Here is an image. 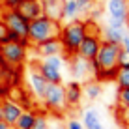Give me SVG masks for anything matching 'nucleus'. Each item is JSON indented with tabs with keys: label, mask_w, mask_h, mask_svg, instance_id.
Instances as JSON below:
<instances>
[{
	"label": "nucleus",
	"mask_w": 129,
	"mask_h": 129,
	"mask_svg": "<svg viewBox=\"0 0 129 129\" xmlns=\"http://www.w3.org/2000/svg\"><path fill=\"white\" fill-rule=\"evenodd\" d=\"M105 10L110 21H118V23L125 24L129 13V0H107Z\"/></svg>",
	"instance_id": "8"
},
{
	"label": "nucleus",
	"mask_w": 129,
	"mask_h": 129,
	"mask_svg": "<svg viewBox=\"0 0 129 129\" xmlns=\"http://www.w3.org/2000/svg\"><path fill=\"white\" fill-rule=\"evenodd\" d=\"M114 82L118 84V88H129V68H120Z\"/></svg>",
	"instance_id": "23"
},
{
	"label": "nucleus",
	"mask_w": 129,
	"mask_h": 129,
	"mask_svg": "<svg viewBox=\"0 0 129 129\" xmlns=\"http://www.w3.org/2000/svg\"><path fill=\"white\" fill-rule=\"evenodd\" d=\"M43 107L52 114H62L68 109L66 103V86L64 84H47V90L41 97Z\"/></svg>",
	"instance_id": "4"
},
{
	"label": "nucleus",
	"mask_w": 129,
	"mask_h": 129,
	"mask_svg": "<svg viewBox=\"0 0 129 129\" xmlns=\"http://www.w3.org/2000/svg\"><path fill=\"white\" fill-rule=\"evenodd\" d=\"M0 129H13V127L10 125V123H6L4 120H0Z\"/></svg>",
	"instance_id": "30"
},
{
	"label": "nucleus",
	"mask_w": 129,
	"mask_h": 129,
	"mask_svg": "<svg viewBox=\"0 0 129 129\" xmlns=\"http://www.w3.org/2000/svg\"><path fill=\"white\" fill-rule=\"evenodd\" d=\"M125 34H127V28H118V26H110V24L103 26V41L118 43L120 45Z\"/></svg>",
	"instance_id": "17"
},
{
	"label": "nucleus",
	"mask_w": 129,
	"mask_h": 129,
	"mask_svg": "<svg viewBox=\"0 0 129 129\" xmlns=\"http://www.w3.org/2000/svg\"><path fill=\"white\" fill-rule=\"evenodd\" d=\"M116 105L120 110L129 109V88H118L116 94Z\"/></svg>",
	"instance_id": "21"
},
{
	"label": "nucleus",
	"mask_w": 129,
	"mask_h": 129,
	"mask_svg": "<svg viewBox=\"0 0 129 129\" xmlns=\"http://www.w3.org/2000/svg\"><path fill=\"white\" fill-rule=\"evenodd\" d=\"M8 32H10V30H8V26L0 21V45L8 43Z\"/></svg>",
	"instance_id": "26"
},
{
	"label": "nucleus",
	"mask_w": 129,
	"mask_h": 129,
	"mask_svg": "<svg viewBox=\"0 0 129 129\" xmlns=\"http://www.w3.org/2000/svg\"><path fill=\"white\" fill-rule=\"evenodd\" d=\"M120 47H122V51L125 52V54H129V32L123 36V39H122V43H120Z\"/></svg>",
	"instance_id": "29"
},
{
	"label": "nucleus",
	"mask_w": 129,
	"mask_h": 129,
	"mask_svg": "<svg viewBox=\"0 0 129 129\" xmlns=\"http://www.w3.org/2000/svg\"><path fill=\"white\" fill-rule=\"evenodd\" d=\"M120 122L123 123L127 129H129V109H125V110H120Z\"/></svg>",
	"instance_id": "28"
},
{
	"label": "nucleus",
	"mask_w": 129,
	"mask_h": 129,
	"mask_svg": "<svg viewBox=\"0 0 129 129\" xmlns=\"http://www.w3.org/2000/svg\"><path fill=\"white\" fill-rule=\"evenodd\" d=\"M2 114H4V122L6 123H10V125L13 127L15 125V122L19 120V116H21V112H23V107H21L17 101H13V99H4L2 103Z\"/></svg>",
	"instance_id": "13"
},
{
	"label": "nucleus",
	"mask_w": 129,
	"mask_h": 129,
	"mask_svg": "<svg viewBox=\"0 0 129 129\" xmlns=\"http://www.w3.org/2000/svg\"><path fill=\"white\" fill-rule=\"evenodd\" d=\"M94 2H97V0H77V4H79V10H81V13H86L88 10H90V6Z\"/></svg>",
	"instance_id": "25"
},
{
	"label": "nucleus",
	"mask_w": 129,
	"mask_h": 129,
	"mask_svg": "<svg viewBox=\"0 0 129 129\" xmlns=\"http://www.w3.org/2000/svg\"><path fill=\"white\" fill-rule=\"evenodd\" d=\"M47 81L43 79V75L38 71V68H30L28 71V88H30V92L38 97V99H41L43 94H45V90H47Z\"/></svg>",
	"instance_id": "11"
},
{
	"label": "nucleus",
	"mask_w": 129,
	"mask_h": 129,
	"mask_svg": "<svg viewBox=\"0 0 129 129\" xmlns=\"http://www.w3.org/2000/svg\"><path fill=\"white\" fill-rule=\"evenodd\" d=\"M32 49L36 51V54L41 56V58L64 54V49H62V43H60L58 38H52V39H47V41L38 43V45H32Z\"/></svg>",
	"instance_id": "9"
},
{
	"label": "nucleus",
	"mask_w": 129,
	"mask_h": 129,
	"mask_svg": "<svg viewBox=\"0 0 129 129\" xmlns=\"http://www.w3.org/2000/svg\"><path fill=\"white\" fill-rule=\"evenodd\" d=\"M64 58H66V56H64ZM66 62H68L69 73H71V77H75V81H79V79H86L88 75H90V62H88V60H82V58H79V56L75 54V56L66 58Z\"/></svg>",
	"instance_id": "10"
},
{
	"label": "nucleus",
	"mask_w": 129,
	"mask_h": 129,
	"mask_svg": "<svg viewBox=\"0 0 129 129\" xmlns=\"http://www.w3.org/2000/svg\"><path fill=\"white\" fill-rule=\"evenodd\" d=\"M28 21H34L38 17L43 15V8H41V0H23L21 6L17 8Z\"/></svg>",
	"instance_id": "14"
},
{
	"label": "nucleus",
	"mask_w": 129,
	"mask_h": 129,
	"mask_svg": "<svg viewBox=\"0 0 129 129\" xmlns=\"http://www.w3.org/2000/svg\"><path fill=\"white\" fill-rule=\"evenodd\" d=\"M82 125L84 129H105V125L101 123V118H99V112L95 109H86L82 112Z\"/></svg>",
	"instance_id": "16"
},
{
	"label": "nucleus",
	"mask_w": 129,
	"mask_h": 129,
	"mask_svg": "<svg viewBox=\"0 0 129 129\" xmlns=\"http://www.w3.org/2000/svg\"><path fill=\"white\" fill-rule=\"evenodd\" d=\"M34 120H36V112L34 110H23L19 120H17L15 125H13V129H32Z\"/></svg>",
	"instance_id": "20"
},
{
	"label": "nucleus",
	"mask_w": 129,
	"mask_h": 129,
	"mask_svg": "<svg viewBox=\"0 0 129 129\" xmlns=\"http://www.w3.org/2000/svg\"><path fill=\"white\" fill-rule=\"evenodd\" d=\"M84 36H86V23L81 21V19H75V21H69V23L62 24L58 39L62 43L66 58L77 54V51H79V47H81Z\"/></svg>",
	"instance_id": "1"
},
{
	"label": "nucleus",
	"mask_w": 129,
	"mask_h": 129,
	"mask_svg": "<svg viewBox=\"0 0 129 129\" xmlns=\"http://www.w3.org/2000/svg\"><path fill=\"white\" fill-rule=\"evenodd\" d=\"M81 15V10H79L77 0H64V11H62V21L69 23V21L79 19Z\"/></svg>",
	"instance_id": "18"
},
{
	"label": "nucleus",
	"mask_w": 129,
	"mask_h": 129,
	"mask_svg": "<svg viewBox=\"0 0 129 129\" xmlns=\"http://www.w3.org/2000/svg\"><path fill=\"white\" fill-rule=\"evenodd\" d=\"M66 64L64 54L60 56H47V58H41L36 64L38 71L43 75V79L49 84H62L64 81V75H62V68Z\"/></svg>",
	"instance_id": "3"
},
{
	"label": "nucleus",
	"mask_w": 129,
	"mask_h": 129,
	"mask_svg": "<svg viewBox=\"0 0 129 129\" xmlns=\"http://www.w3.org/2000/svg\"><path fill=\"white\" fill-rule=\"evenodd\" d=\"M0 21L8 26V30L19 34L21 38H28V26H30V21L21 13L19 10H6L2 11L0 15Z\"/></svg>",
	"instance_id": "6"
},
{
	"label": "nucleus",
	"mask_w": 129,
	"mask_h": 129,
	"mask_svg": "<svg viewBox=\"0 0 129 129\" xmlns=\"http://www.w3.org/2000/svg\"><path fill=\"white\" fill-rule=\"evenodd\" d=\"M120 54H122V47L118 43L101 41V47L97 51L95 62L99 64V68L103 71L114 69V68H120Z\"/></svg>",
	"instance_id": "5"
},
{
	"label": "nucleus",
	"mask_w": 129,
	"mask_h": 129,
	"mask_svg": "<svg viewBox=\"0 0 129 129\" xmlns=\"http://www.w3.org/2000/svg\"><path fill=\"white\" fill-rule=\"evenodd\" d=\"M0 56L8 62L10 66H23L26 56H28V47H24L23 43H4L0 47Z\"/></svg>",
	"instance_id": "7"
},
{
	"label": "nucleus",
	"mask_w": 129,
	"mask_h": 129,
	"mask_svg": "<svg viewBox=\"0 0 129 129\" xmlns=\"http://www.w3.org/2000/svg\"><path fill=\"white\" fill-rule=\"evenodd\" d=\"M84 97L82 92V84L79 81H69L66 84V103H68V109H77L81 105Z\"/></svg>",
	"instance_id": "12"
},
{
	"label": "nucleus",
	"mask_w": 129,
	"mask_h": 129,
	"mask_svg": "<svg viewBox=\"0 0 129 129\" xmlns=\"http://www.w3.org/2000/svg\"><path fill=\"white\" fill-rule=\"evenodd\" d=\"M32 129H51V123H49V116L45 112H36V120Z\"/></svg>",
	"instance_id": "22"
},
{
	"label": "nucleus",
	"mask_w": 129,
	"mask_h": 129,
	"mask_svg": "<svg viewBox=\"0 0 129 129\" xmlns=\"http://www.w3.org/2000/svg\"><path fill=\"white\" fill-rule=\"evenodd\" d=\"M0 47H2V45H0Z\"/></svg>",
	"instance_id": "33"
},
{
	"label": "nucleus",
	"mask_w": 129,
	"mask_h": 129,
	"mask_svg": "<svg viewBox=\"0 0 129 129\" xmlns=\"http://www.w3.org/2000/svg\"><path fill=\"white\" fill-rule=\"evenodd\" d=\"M43 15L51 17L62 23V11H64V0H41Z\"/></svg>",
	"instance_id": "15"
},
{
	"label": "nucleus",
	"mask_w": 129,
	"mask_h": 129,
	"mask_svg": "<svg viewBox=\"0 0 129 129\" xmlns=\"http://www.w3.org/2000/svg\"><path fill=\"white\" fill-rule=\"evenodd\" d=\"M82 92L90 101H95L97 97H101V94H103V86H101V82H97V81L92 79V81H88L86 84H82Z\"/></svg>",
	"instance_id": "19"
},
{
	"label": "nucleus",
	"mask_w": 129,
	"mask_h": 129,
	"mask_svg": "<svg viewBox=\"0 0 129 129\" xmlns=\"http://www.w3.org/2000/svg\"><path fill=\"white\" fill-rule=\"evenodd\" d=\"M21 2H23V0H2L6 10H17V8L21 6Z\"/></svg>",
	"instance_id": "27"
},
{
	"label": "nucleus",
	"mask_w": 129,
	"mask_h": 129,
	"mask_svg": "<svg viewBox=\"0 0 129 129\" xmlns=\"http://www.w3.org/2000/svg\"><path fill=\"white\" fill-rule=\"evenodd\" d=\"M60 28H62L60 21H54V19H51V17H47V15H41V17H38V19L30 21L28 39H30L32 45H38V43H41V41L58 38Z\"/></svg>",
	"instance_id": "2"
},
{
	"label": "nucleus",
	"mask_w": 129,
	"mask_h": 129,
	"mask_svg": "<svg viewBox=\"0 0 129 129\" xmlns=\"http://www.w3.org/2000/svg\"><path fill=\"white\" fill-rule=\"evenodd\" d=\"M64 129H84V125H82L81 120H77V118H68Z\"/></svg>",
	"instance_id": "24"
},
{
	"label": "nucleus",
	"mask_w": 129,
	"mask_h": 129,
	"mask_svg": "<svg viewBox=\"0 0 129 129\" xmlns=\"http://www.w3.org/2000/svg\"><path fill=\"white\" fill-rule=\"evenodd\" d=\"M125 28H127V32H129V13H127V21H125Z\"/></svg>",
	"instance_id": "31"
},
{
	"label": "nucleus",
	"mask_w": 129,
	"mask_h": 129,
	"mask_svg": "<svg viewBox=\"0 0 129 129\" xmlns=\"http://www.w3.org/2000/svg\"><path fill=\"white\" fill-rule=\"evenodd\" d=\"M0 120H4V114H2V105H0Z\"/></svg>",
	"instance_id": "32"
}]
</instances>
